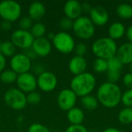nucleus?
Instances as JSON below:
<instances>
[{"label": "nucleus", "instance_id": "f257e3e1", "mask_svg": "<svg viewBox=\"0 0 132 132\" xmlns=\"http://www.w3.org/2000/svg\"><path fill=\"white\" fill-rule=\"evenodd\" d=\"M121 88L115 84L106 82L102 84L97 93V101L105 108H113L119 104L121 101Z\"/></svg>", "mask_w": 132, "mask_h": 132}, {"label": "nucleus", "instance_id": "f03ea898", "mask_svg": "<svg viewBox=\"0 0 132 132\" xmlns=\"http://www.w3.org/2000/svg\"><path fill=\"white\" fill-rule=\"evenodd\" d=\"M96 86V79L90 73L84 72L74 76L70 81V89L77 97H83L89 95Z\"/></svg>", "mask_w": 132, "mask_h": 132}, {"label": "nucleus", "instance_id": "7ed1b4c3", "mask_svg": "<svg viewBox=\"0 0 132 132\" xmlns=\"http://www.w3.org/2000/svg\"><path fill=\"white\" fill-rule=\"evenodd\" d=\"M118 50L114 40L109 37L97 39L92 45V51L97 58L109 60L116 56Z\"/></svg>", "mask_w": 132, "mask_h": 132}, {"label": "nucleus", "instance_id": "20e7f679", "mask_svg": "<svg viewBox=\"0 0 132 132\" xmlns=\"http://www.w3.org/2000/svg\"><path fill=\"white\" fill-rule=\"evenodd\" d=\"M72 29L77 37L82 39H89L94 35L95 26L90 18L87 16H80L73 21Z\"/></svg>", "mask_w": 132, "mask_h": 132}, {"label": "nucleus", "instance_id": "39448f33", "mask_svg": "<svg viewBox=\"0 0 132 132\" xmlns=\"http://www.w3.org/2000/svg\"><path fill=\"white\" fill-rule=\"evenodd\" d=\"M22 14L21 5L13 0H4L0 2V17L2 20L13 22L17 21Z\"/></svg>", "mask_w": 132, "mask_h": 132}, {"label": "nucleus", "instance_id": "423d86ee", "mask_svg": "<svg viewBox=\"0 0 132 132\" xmlns=\"http://www.w3.org/2000/svg\"><path fill=\"white\" fill-rule=\"evenodd\" d=\"M4 101L8 107L19 111L26 107V94L18 88H10L4 94Z\"/></svg>", "mask_w": 132, "mask_h": 132}, {"label": "nucleus", "instance_id": "0eeeda50", "mask_svg": "<svg viewBox=\"0 0 132 132\" xmlns=\"http://www.w3.org/2000/svg\"><path fill=\"white\" fill-rule=\"evenodd\" d=\"M52 45L58 52L63 54H68L74 50L76 43L74 39L70 33L62 31L55 34L52 41Z\"/></svg>", "mask_w": 132, "mask_h": 132}, {"label": "nucleus", "instance_id": "6e6552de", "mask_svg": "<svg viewBox=\"0 0 132 132\" xmlns=\"http://www.w3.org/2000/svg\"><path fill=\"white\" fill-rule=\"evenodd\" d=\"M34 39V37L29 31L20 29L15 30L11 36V42L15 46L23 50L31 48Z\"/></svg>", "mask_w": 132, "mask_h": 132}, {"label": "nucleus", "instance_id": "1a4fd4ad", "mask_svg": "<svg viewBox=\"0 0 132 132\" xmlns=\"http://www.w3.org/2000/svg\"><path fill=\"white\" fill-rule=\"evenodd\" d=\"M10 68L18 75L29 72L32 68V60L23 53H15L10 60Z\"/></svg>", "mask_w": 132, "mask_h": 132}, {"label": "nucleus", "instance_id": "9d476101", "mask_svg": "<svg viewBox=\"0 0 132 132\" xmlns=\"http://www.w3.org/2000/svg\"><path fill=\"white\" fill-rule=\"evenodd\" d=\"M15 83L17 84V88L24 94L35 91L37 88V78L30 72L18 75Z\"/></svg>", "mask_w": 132, "mask_h": 132}, {"label": "nucleus", "instance_id": "9b49d317", "mask_svg": "<svg viewBox=\"0 0 132 132\" xmlns=\"http://www.w3.org/2000/svg\"><path fill=\"white\" fill-rule=\"evenodd\" d=\"M77 99V96L70 88L63 89L60 90L58 94L57 104L61 110L64 111H68L75 107Z\"/></svg>", "mask_w": 132, "mask_h": 132}, {"label": "nucleus", "instance_id": "f8f14e48", "mask_svg": "<svg viewBox=\"0 0 132 132\" xmlns=\"http://www.w3.org/2000/svg\"><path fill=\"white\" fill-rule=\"evenodd\" d=\"M57 77L50 71H45L37 77V87L44 92H50L57 86Z\"/></svg>", "mask_w": 132, "mask_h": 132}, {"label": "nucleus", "instance_id": "ddd939ff", "mask_svg": "<svg viewBox=\"0 0 132 132\" xmlns=\"http://www.w3.org/2000/svg\"><path fill=\"white\" fill-rule=\"evenodd\" d=\"M32 49L39 57H46L50 55L52 50V42L46 37L35 39L32 46Z\"/></svg>", "mask_w": 132, "mask_h": 132}, {"label": "nucleus", "instance_id": "4468645a", "mask_svg": "<svg viewBox=\"0 0 132 132\" xmlns=\"http://www.w3.org/2000/svg\"><path fill=\"white\" fill-rule=\"evenodd\" d=\"M108 12L104 7L101 5H97L92 8L91 11L90 12V19L94 26H103L108 22Z\"/></svg>", "mask_w": 132, "mask_h": 132}, {"label": "nucleus", "instance_id": "2eb2a0df", "mask_svg": "<svg viewBox=\"0 0 132 132\" xmlns=\"http://www.w3.org/2000/svg\"><path fill=\"white\" fill-rule=\"evenodd\" d=\"M63 12L66 17L74 21L80 17L83 12L81 3L77 0H69L63 5Z\"/></svg>", "mask_w": 132, "mask_h": 132}, {"label": "nucleus", "instance_id": "dca6fc26", "mask_svg": "<svg viewBox=\"0 0 132 132\" xmlns=\"http://www.w3.org/2000/svg\"><path fill=\"white\" fill-rule=\"evenodd\" d=\"M87 67V60L83 56H75L69 62L68 68L70 72L74 76L81 74L85 72Z\"/></svg>", "mask_w": 132, "mask_h": 132}, {"label": "nucleus", "instance_id": "f3484780", "mask_svg": "<svg viewBox=\"0 0 132 132\" xmlns=\"http://www.w3.org/2000/svg\"><path fill=\"white\" fill-rule=\"evenodd\" d=\"M46 7L41 2H33L28 8V16L32 20L39 22L46 15Z\"/></svg>", "mask_w": 132, "mask_h": 132}, {"label": "nucleus", "instance_id": "a211bd4d", "mask_svg": "<svg viewBox=\"0 0 132 132\" xmlns=\"http://www.w3.org/2000/svg\"><path fill=\"white\" fill-rule=\"evenodd\" d=\"M116 56L122 64H131L132 63V43H126L118 48Z\"/></svg>", "mask_w": 132, "mask_h": 132}, {"label": "nucleus", "instance_id": "6ab92c4d", "mask_svg": "<svg viewBox=\"0 0 132 132\" xmlns=\"http://www.w3.org/2000/svg\"><path fill=\"white\" fill-rule=\"evenodd\" d=\"M67 120L71 125H80L84 120V111L79 108H73L67 111Z\"/></svg>", "mask_w": 132, "mask_h": 132}, {"label": "nucleus", "instance_id": "aec40b11", "mask_svg": "<svg viewBox=\"0 0 132 132\" xmlns=\"http://www.w3.org/2000/svg\"><path fill=\"white\" fill-rule=\"evenodd\" d=\"M125 32V26L121 22H114L112 23L108 29V34L109 38L112 39L113 40L118 39L121 38Z\"/></svg>", "mask_w": 132, "mask_h": 132}, {"label": "nucleus", "instance_id": "412c9836", "mask_svg": "<svg viewBox=\"0 0 132 132\" xmlns=\"http://www.w3.org/2000/svg\"><path fill=\"white\" fill-rule=\"evenodd\" d=\"M18 74L11 69H6L0 73V80L5 84H11L16 82Z\"/></svg>", "mask_w": 132, "mask_h": 132}, {"label": "nucleus", "instance_id": "4be33fe9", "mask_svg": "<svg viewBox=\"0 0 132 132\" xmlns=\"http://www.w3.org/2000/svg\"><path fill=\"white\" fill-rule=\"evenodd\" d=\"M29 32H31L34 39H39V38H42L45 36L46 33V28L43 23L36 22L33 23Z\"/></svg>", "mask_w": 132, "mask_h": 132}, {"label": "nucleus", "instance_id": "5701e85b", "mask_svg": "<svg viewBox=\"0 0 132 132\" xmlns=\"http://www.w3.org/2000/svg\"><path fill=\"white\" fill-rule=\"evenodd\" d=\"M118 15L123 19H129L132 17V6L127 3H122L118 6Z\"/></svg>", "mask_w": 132, "mask_h": 132}, {"label": "nucleus", "instance_id": "b1692460", "mask_svg": "<svg viewBox=\"0 0 132 132\" xmlns=\"http://www.w3.org/2000/svg\"><path fill=\"white\" fill-rule=\"evenodd\" d=\"M16 47L15 45L10 41H4L2 43L1 47V54L6 57H12L15 54Z\"/></svg>", "mask_w": 132, "mask_h": 132}, {"label": "nucleus", "instance_id": "393cba45", "mask_svg": "<svg viewBox=\"0 0 132 132\" xmlns=\"http://www.w3.org/2000/svg\"><path fill=\"white\" fill-rule=\"evenodd\" d=\"M81 104L83 107L87 110L92 111L97 108L98 104V101L95 97L89 94L81 97Z\"/></svg>", "mask_w": 132, "mask_h": 132}, {"label": "nucleus", "instance_id": "a878e982", "mask_svg": "<svg viewBox=\"0 0 132 132\" xmlns=\"http://www.w3.org/2000/svg\"><path fill=\"white\" fill-rule=\"evenodd\" d=\"M118 120L123 125H130L132 123V108H124L118 114Z\"/></svg>", "mask_w": 132, "mask_h": 132}, {"label": "nucleus", "instance_id": "bb28decb", "mask_svg": "<svg viewBox=\"0 0 132 132\" xmlns=\"http://www.w3.org/2000/svg\"><path fill=\"white\" fill-rule=\"evenodd\" d=\"M107 62H108V70L121 72L123 64L116 56L108 60Z\"/></svg>", "mask_w": 132, "mask_h": 132}, {"label": "nucleus", "instance_id": "cd10ccee", "mask_svg": "<svg viewBox=\"0 0 132 132\" xmlns=\"http://www.w3.org/2000/svg\"><path fill=\"white\" fill-rule=\"evenodd\" d=\"M94 70L97 73H103L108 71V62L106 60L97 58L94 62Z\"/></svg>", "mask_w": 132, "mask_h": 132}, {"label": "nucleus", "instance_id": "c85d7f7f", "mask_svg": "<svg viewBox=\"0 0 132 132\" xmlns=\"http://www.w3.org/2000/svg\"><path fill=\"white\" fill-rule=\"evenodd\" d=\"M33 25V21L27 15V16H23L19 19V29L22 30H27L29 31L31 27Z\"/></svg>", "mask_w": 132, "mask_h": 132}, {"label": "nucleus", "instance_id": "c756f323", "mask_svg": "<svg viewBox=\"0 0 132 132\" xmlns=\"http://www.w3.org/2000/svg\"><path fill=\"white\" fill-rule=\"evenodd\" d=\"M41 95L39 93L35 91H32L31 93L27 94L26 95V101L27 104H29L31 105H36L38 104L41 101Z\"/></svg>", "mask_w": 132, "mask_h": 132}, {"label": "nucleus", "instance_id": "7c9ffc66", "mask_svg": "<svg viewBox=\"0 0 132 132\" xmlns=\"http://www.w3.org/2000/svg\"><path fill=\"white\" fill-rule=\"evenodd\" d=\"M59 25H60V27L64 30V32L67 31V30H70V29H73V20L67 18V17H63L60 20V22H59Z\"/></svg>", "mask_w": 132, "mask_h": 132}, {"label": "nucleus", "instance_id": "2f4dec72", "mask_svg": "<svg viewBox=\"0 0 132 132\" xmlns=\"http://www.w3.org/2000/svg\"><path fill=\"white\" fill-rule=\"evenodd\" d=\"M121 101L126 108H132V89H128L122 94Z\"/></svg>", "mask_w": 132, "mask_h": 132}, {"label": "nucleus", "instance_id": "473e14b6", "mask_svg": "<svg viewBox=\"0 0 132 132\" xmlns=\"http://www.w3.org/2000/svg\"><path fill=\"white\" fill-rule=\"evenodd\" d=\"M27 132H51L50 129L46 127L45 125L39 124V123H33L32 124L29 128Z\"/></svg>", "mask_w": 132, "mask_h": 132}, {"label": "nucleus", "instance_id": "72a5a7b5", "mask_svg": "<svg viewBox=\"0 0 132 132\" xmlns=\"http://www.w3.org/2000/svg\"><path fill=\"white\" fill-rule=\"evenodd\" d=\"M87 50V47L85 43H78L77 44L75 45L74 47V51L77 56H83L86 54Z\"/></svg>", "mask_w": 132, "mask_h": 132}, {"label": "nucleus", "instance_id": "f704fd0d", "mask_svg": "<svg viewBox=\"0 0 132 132\" xmlns=\"http://www.w3.org/2000/svg\"><path fill=\"white\" fill-rule=\"evenodd\" d=\"M121 72H118V71H107V78L108 80L109 83H112V84H115V82H117L119 78H120V74Z\"/></svg>", "mask_w": 132, "mask_h": 132}, {"label": "nucleus", "instance_id": "c9c22d12", "mask_svg": "<svg viewBox=\"0 0 132 132\" xmlns=\"http://www.w3.org/2000/svg\"><path fill=\"white\" fill-rule=\"evenodd\" d=\"M65 132H89L88 130L83 126L82 125H70L69 126Z\"/></svg>", "mask_w": 132, "mask_h": 132}, {"label": "nucleus", "instance_id": "e433bc0d", "mask_svg": "<svg viewBox=\"0 0 132 132\" xmlns=\"http://www.w3.org/2000/svg\"><path fill=\"white\" fill-rule=\"evenodd\" d=\"M31 69L32 70V73L34 75H38V76L46 71L45 67L42 64H35L33 67L32 66Z\"/></svg>", "mask_w": 132, "mask_h": 132}, {"label": "nucleus", "instance_id": "4c0bfd02", "mask_svg": "<svg viewBox=\"0 0 132 132\" xmlns=\"http://www.w3.org/2000/svg\"><path fill=\"white\" fill-rule=\"evenodd\" d=\"M123 82L125 86L128 88V89H132V73H129L125 75L123 78Z\"/></svg>", "mask_w": 132, "mask_h": 132}, {"label": "nucleus", "instance_id": "58836bf2", "mask_svg": "<svg viewBox=\"0 0 132 132\" xmlns=\"http://www.w3.org/2000/svg\"><path fill=\"white\" fill-rule=\"evenodd\" d=\"M23 53H24L29 59H30L31 60H35L36 57H38V56H36V53L34 52V50L32 49V47H31V48H29V49H27V50H25Z\"/></svg>", "mask_w": 132, "mask_h": 132}, {"label": "nucleus", "instance_id": "ea45409f", "mask_svg": "<svg viewBox=\"0 0 132 132\" xmlns=\"http://www.w3.org/2000/svg\"><path fill=\"white\" fill-rule=\"evenodd\" d=\"M1 29L5 32H9L12 29V22L5 20H2L1 22Z\"/></svg>", "mask_w": 132, "mask_h": 132}, {"label": "nucleus", "instance_id": "a19ab883", "mask_svg": "<svg viewBox=\"0 0 132 132\" xmlns=\"http://www.w3.org/2000/svg\"><path fill=\"white\" fill-rule=\"evenodd\" d=\"M6 67V58L0 53V73L5 70Z\"/></svg>", "mask_w": 132, "mask_h": 132}, {"label": "nucleus", "instance_id": "79ce46f5", "mask_svg": "<svg viewBox=\"0 0 132 132\" xmlns=\"http://www.w3.org/2000/svg\"><path fill=\"white\" fill-rule=\"evenodd\" d=\"M81 6H82V11L85 12H89L90 13V12L92 9L91 5L87 2H84V3L81 4Z\"/></svg>", "mask_w": 132, "mask_h": 132}, {"label": "nucleus", "instance_id": "37998d69", "mask_svg": "<svg viewBox=\"0 0 132 132\" xmlns=\"http://www.w3.org/2000/svg\"><path fill=\"white\" fill-rule=\"evenodd\" d=\"M126 36L128 37V39L130 41L129 43H132V26L128 28V29L126 31Z\"/></svg>", "mask_w": 132, "mask_h": 132}, {"label": "nucleus", "instance_id": "c03bdc74", "mask_svg": "<svg viewBox=\"0 0 132 132\" xmlns=\"http://www.w3.org/2000/svg\"><path fill=\"white\" fill-rule=\"evenodd\" d=\"M104 132H121L119 129L115 128H108L107 129H105Z\"/></svg>", "mask_w": 132, "mask_h": 132}, {"label": "nucleus", "instance_id": "a18cd8bd", "mask_svg": "<svg viewBox=\"0 0 132 132\" xmlns=\"http://www.w3.org/2000/svg\"><path fill=\"white\" fill-rule=\"evenodd\" d=\"M55 34L56 33H54V32H50V33H48L47 34V39L50 41V42H52L53 41V38H54V36H55Z\"/></svg>", "mask_w": 132, "mask_h": 132}, {"label": "nucleus", "instance_id": "49530a36", "mask_svg": "<svg viewBox=\"0 0 132 132\" xmlns=\"http://www.w3.org/2000/svg\"><path fill=\"white\" fill-rule=\"evenodd\" d=\"M2 42H1V41H0V53H1V47H2Z\"/></svg>", "mask_w": 132, "mask_h": 132}, {"label": "nucleus", "instance_id": "de8ad7c7", "mask_svg": "<svg viewBox=\"0 0 132 132\" xmlns=\"http://www.w3.org/2000/svg\"><path fill=\"white\" fill-rule=\"evenodd\" d=\"M130 69H131V70L132 71V63L130 64Z\"/></svg>", "mask_w": 132, "mask_h": 132}, {"label": "nucleus", "instance_id": "09e8293b", "mask_svg": "<svg viewBox=\"0 0 132 132\" xmlns=\"http://www.w3.org/2000/svg\"><path fill=\"white\" fill-rule=\"evenodd\" d=\"M53 132H62V131H55Z\"/></svg>", "mask_w": 132, "mask_h": 132}]
</instances>
